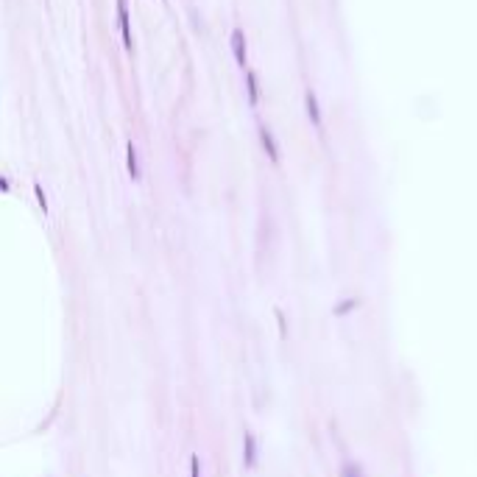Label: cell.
Listing matches in <instances>:
<instances>
[{"label": "cell", "mask_w": 477, "mask_h": 477, "mask_svg": "<svg viewBox=\"0 0 477 477\" xmlns=\"http://www.w3.org/2000/svg\"><path fill=\"white\" fill-rule=\"evenodd\" d=\"M126 157H128V176H131L134 181H140L143 176H140V165H137V148H134V143L126 145Z\"/></svg>", "instance_id": "7a4b0ae2"}, {"label": "cell", "mask_w": 477, "mask_h": 477, "mask_svg": "<svg viewBox=\"0 0 477 477\" xmlns=\"http://www.w3.org/2000/svg\"><path fill=\"white\" fill-rule=\"evenodd\" d=\"M232 45H235L237 61H240V64H246V50H243V34H240V31H235V34H232Z\"/></svg>", "instance_id": "3957f363"}, {"label": "cell", "mask_w": 477, "mask_h": 477, "mask_svg": "<svg viewBox=\"0 0 477 477\" xmlns=\"http://www.w3.org/2000/svg\"><path fill=\"white\" fill-rule=\"evenodd\" d=\"M190 477H201V471H198V455H190Z\"/></svg>", "instance_id": "ba28073f"}, {"label": "cell", "mask_w": 477, "mask_h": 477, "mask_svg": "<svg viewBox=\"0 0 477 477\" xmlns=\"http://www.w3.org/2000/svg\"><path fill=\"white\" fill-rule=\"evenodd\" d=\"M355 307H357V299H352V302L338 304V307H335V313H338V315H344V313H349V310H355Z\"/></svg>", "instance_id": "8992f818"}, {"label": "cell", "mask_w": 477, "mask_h": 477, "mask_svg": "<svg viewBox=\"0 0 477 477\" xmlns=\"http://www.w3.org/2000/svg\"><path fill=\"white\" fill-rule=\"evenodd\" d=\"M344 477H366V474H363L360 463H346L344 466Z\"/></svg>", "instance_id": "5b68a950"}, {"label": "cell", "mask_w": 477, "mask_h": 477, "mask_svg": "<svg viewBox=\"0 0 477 477\" xmlns=\"http://www.w3.org/2000/svg\"><path fill=\"white\" fill-rule=\"evenodd\" d=\"M243 444H246V466H254V460H257V455H254V435L246 433Z\"/></svg>", "instance_id": "277c9868"}, {"label": "cell", "mask_w": 477, "mask_h": 477, "mask_svg": "<svg viewBox=\"0 0 477 477\" xmlns=\"http://www.w3.org/2000/svg\"><path fill=\"white\" fill-rule=\"evenodd\" d=\"M34 193H36V198H39V207H42V212H48V198H45V193H42V187H39V184H34Z\"/></svg>", "instance_id": "52a82bcc"}, {"label": "cell", "mask_w": 477, "mask_h": 477, "mask_svg": "<svg viewBox=\"0 0 477 477\" xmlns=\"http://www.w3.org/2000/svg\"><path fill=\"white\" fill-rule=\"evenodd\" d=\"M117 20H120V31H123V48L134 50L131 23H128V0H117Z\"/></svg>", "instance_id": "6da1fadb"}]
</instances>
